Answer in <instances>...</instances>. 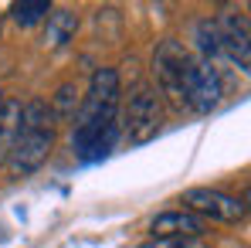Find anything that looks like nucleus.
Wrapping results in <instances>:
<instances>
[{
    "instance_id": "obj_1",
    "label": "nucleus",
    "mask_w": 251,
    "mask_h": 248,
    "mask_svg": "<svg viewBox=\"0 0 251 248\" xmlns=\"http://www.w3.org/2000/svg\"><path fill=\"white\" fill-rule=\"evenodd\" d=\"M119 139V72L95 68L88 92L78 102L72 146L82 160H102Z\"/></svg>"
},
{
    "instance_id": "obj_2",
    "label": "nucleus",
    "mask_w": 251,
    "mask_h": 248,
    "mask_svg": "<svg viewBox=\"0 0 251 248\" xmlns=\"http://www.w3.org/2000/svg\"><path fill=\"white\" fill-rule=\"evenodd\" d=\"M54 150V116L44 99H31L21 106V133L7 150V166L14 177H31L41 170Z\"/></svg>"
},
{
    "instance_id": "obj_3",
    "label": "nucleus",
    "mask_w": 251,
    "mask_h": 248,
    "mask_svg": "<svg viewBox=\"0 0 251 248\" xmlns=\"http://www.w3.org/2000/svg\"><path fill=\"white\" fill-rule=\"evenodd\" d=\"M183 204L201 221H217V224H238V221H245V211H248L245 201H238L234 194H224L217 187H190V191H183Z\"/></svg>"
},
{
    "instance_id": "obj_4",
    "label": "nucleus",
    "mask_w": 251,
    "mask_h": 248,
    "mask_svg": "<svg viewBox=\"0 0 251 248\" xmlns=\"http://www.w3.org/2000/svg\"><path fill=\"white\" fill-rule=\"evenodd\" d=\"M187 72H190L187 48L180 41H173V38H163L156 44V51H153V75H156L160 88L176 106H183V79H187Z\"/></svg>"
},
{
    "instance_id": "obj_5",
    "label": "nucleus",
    "mask_w": 251,
    "mask_h": 248,
    "mask_svg": "<svg viewBox=\"0 0 251 248\" xmlns=\"http://www.w3.org/2000/svg\"><path fill=\"white\" fill-rule=\"evenodd\" d=\"M163 123V109H160V95L153 88H136L132 99H129V109H126V133H129V143L132 146H143L150 143Z\"/></svg>"
},
{
    "instance_id": "obj_6",
    "label": "nucleus",
    "mask_w": 251,
    "mask_h": 248,
    "mask_svg": "<svg viewBox=\"0 0 251 248\" xmlns=\"http://www.w3.org/2000/svg\"><path fill=\"white\" fill-rule=\"evenodd\" d=\"M224 95V85H221V72L210 65V61H190V72L183 79V106H190L194 112H210L217 109Z\"/></svg>"
},
{
    "instance_id": "obj_7",
    "label": "nucleus",
    "mask_w": 251,
    "mask_h": 248,
    "mask_svg": "<svg viewBox=\"0 0 251 248\" xmlns=\"http://www.w3.org/2000/svg\"><path fill=\"white\" fill-rule=\"evenodd\" d=\"M217 31H221L224 58H231L241 72H248V65H251V55H248V17L227 14V17L217 21Z\"/></svg>"
},
{
    "instance_id": "obj_8",
    "label": "nucleus",
    "mask_w": 251,
    "mask_h": 248,
    "mask_svg": "<svg viewBox=\"0 0 251 248\" xmlns=\"http://www.w3.org/2000/svg\"><path fill=\"white\" fill-rule=\"evenodd\" d=\"M153 238H204V221L190 211H163L150 221Z\"/></svg>"
},
{
    "instance_id": "obj_9",
    "label": "nucleus",
    "mask_w": 251,
    "mask_h": 248,
    "mask_svg": "<svg viewBox=\"0 0 251 248\" xmlns=\"http://www.w3.org/2000/svg\"><path fill=\"white\" fill-rule=\"evenodd\" d=\"M78 31V14L68 7H51V14L44 17V48H65Z\"/></svg>"
},
{
    "instance_id": "obj_10",
    "label": "nucleus",
    "mask_w": 251,
    "mask_h": 248,
    "mask_svg": "<svg viewBox=\"0 0 251 248\" xmlns=\"http://www.w3.org/2000/svg\"><path fill=\"white\" fill-rule=\"evenodd\" d=\"M194 34H197V48H201V55H204V61H217V58H224V48H221V31H217V21H201L197 28H194Z\"/></svg>"
},
{
    "instance_id": "obj_11",
    "label": "nucleus",
    "mask_w": 251,
    "mask_h": 248,
    "mask_svg": "<svg viewBox=\"0 0 251 248\" xmlns=\"http://www.w3.org/2000/svg\"><path fill=\"white\" fill-rule=\"evenodd\" d=\"M17 133H21V102L17 99H3V106H0V146L10 150Z\"/></svg>"
},
{
    "instance_id": "obj_12",
    "label": "nucleus",
    "mask_w": 251,
    "mask_h": 248,
    "mask_svg": "<svg viewBox=\"0 0 251 248\" xmlns=\"http://www.w3.org/2000/svg\"><path fill=\"white\" fill-rule=\"evenodd\" d=\"M48 14H51V3H48V0H21V3L10 7V17H14L21 28H34V24H41Z\"/></svg>"
},
{
    "instance_id": "obj_13",
    "label": "nucleus",
    "mask_w": 251,
    "mask_h": 248,
    "mask_svg": "<svg viewBox=\"0 0 251 248\" xmlns=\"http://www.w3.org/2000/svg\"><path fill=\"white\" fill-rule=\"evenodd\" d=\"M48 106H51V116H54V123H58V119H75V112H78V88H75L72 82L61 85Z\"/></svg>"
},
{
    "instance_id": "obj_14",
    "label": "nucleus",
    "mask_w": 251,
    "mask_h": 248,
    "mask_svg": "<svg viewBox=\"0 0 251 248\" xmlns=\"http://www.w3.org/2000/svg\"><path fill=\"white\" fill-rule=\"evenodd\" d=\"M139 248H210L204 238H150Z\"/></svg>"
},
{
    "instance_id": "obj_15",
    "label": "nucleus",
    "mask_w": 251,
    "mask_h": 248,
    "mask_svg": "<svg viewBox=\"0 0 251 248\" xmlns=\"http://www.w3.org/2000/svg\"><path fill=\"white\" fill-rule=\"evenodd\" d=\"M3 160H7V150H3V146H0V164H3Z\"/></svg>"
},
{
    "instance_id": "obj_16",
    "label": "nucleus",
    "mask_w": 251,
    "mask_h": 248,
    "mask_svg": "<svg viewBox=\"0 0 251 248\" xmlns=\"http://www.w3.org/2000/svg\"><path fill=\"white\" fill-rule=\"evenodd\" d=\"M3 99H7V95H3V92H0V106H3Z\"/></svg>"
}]
</instances>
